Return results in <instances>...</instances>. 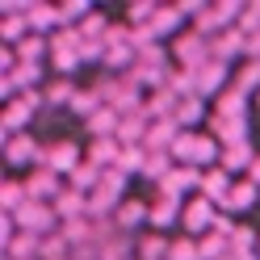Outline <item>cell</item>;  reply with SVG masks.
<instances>
[{"label": "cell", "instance_id": "obj_1", "mask_svg": "<svg viewBox=\"0 0 260 260\" xmlns=\"http://www.w3.org/2000/svg\"><path fill=\"white\" fill-rule=\"evenodd\" d=\"M13 218H17V226H21L25 235H46V231L55 226L59 214H55V206H46V202H34V198H29Z\"/></svg>", "mask_w": 260, "mask_h": 260}, {"label": "cell", "instance_id": "obj_2", "mask_svg": "<svg viewBox=\"0 0 260 260\" xmlns=\"http://www.w3.org/2000/svg\"><path fill=\"white\" fill-rule=\"evenodd\" d=\"M5 155H9V164H21V159H38L42 155V143L34 135H5Z\"/></svg>", "mask_w": 260, "mask_h": 260}, {"label": "cell", "instance_id": "obj_3", "mask_svg": "<svg viewBox=\"0 0 260 260\" xmlns=\"http://www.w3.org/2000/svg\"><path fill=\"white\" fill-rule=\"evenodd\" d=\"M210 222H218V214H214V206H210V198H193V206L185 210V226H189V231H206Z\"/></svg>", "mask_w": 260, "mask_h": 260}, {"label": "cell", "instance_id": "obj_4", "mask_svg": "<svg viewBox=\"0 0 260 260\" xmlns=\"http://www.w3.org/2000/svg\"><path fill=\"white\" fill-rule=\"evenodd\" d=\"M46 168H51V172H76L80 164H76V147H72V143H51V147H46Z\"/></svg>", "mask_w": 260, "mask_h": 260}, {"label": "cell", "instance_id": "obj_5", "mask_svg": "<svg viewBox=\"0 0 260 260\" xmlns=\"http://www.w3.org/2000/svg\"><path fill=\"white\" fill-rule=\"evenodd\" d=\"M55 214H59V218H76V222H80V214H88L84 193H76V189L59 193V198H55Z\"/></svg>", "mask_w": 260, "mask_h": 260}, {"label": "cell", "instance_id": "obj_6", "mask_svg": "<svg viewBox=\"0 0 260 260\" xmlns=\"http://www.w3.org/2000/svg\"><path fill=\"white\" fill-rule=\"evenodd\" d=\"M122 143L118 139H96L92 143V147H88V164H96V168H101V164H113V159H122ZM113 168H118V164H113Z\"/></svg>", "mask_w": 260, "mask_h": 260}, {"label": "cell", "instance_id": "obj_7", "mask_svg": "<svg viewBox=\"0 0 260 260\" xmlns=\"http://www.w3.org/2000/svg\"><path fill=\"white\" fill-rule=\"evenodd\" d=\"M25 189H29V198H34V202H38V198H51V193L59 189V185H55V172H51V168L42 164V172H29ZM55 198H59V193H55Z\"/></svg>", "mask_w": 260, "mask_h": 260}, {"label": "cell", "instance_id": "obj_8", "mask_svg": "<svg viewBox=\"0 0 260 260\" xmlns=\"http://www.w3.org/2000/svg\"><path fill=\"white\" fill-rule=\"evenodd\" d=\"M256 193H260V189H256L252 181H239V189L226 193L222 206H226V210H252V206H256Z\"/></svg>", "mask_w": 260, "mask_h": 260}, {"label": "cell", "instance_id": "obj_9", "mask_svg": "<svg viewBox=\"0 0 260 260\" xmlns=\"http://www.w3.org/2000/svg\"><path fill=\"white\" fill-rule=\"evenodd\" d=\"M25 118H34V109H29L25 105V96H13V101H9V113H5V126H9V135H21V122Z\"/></svg>", "mask_w": 260, "mask_h": 260}, {"label": "cell", "instance_id": "obj_10", "mask_svg": "<svg viewBox=\"0 0 260 260\" xmlns=\"http://www.w3.org/2000/svg\"><path fill=\"white\" fill-rule=\"evenodd\" d=\"M252 159H256V155L248 151V143H243V139H239V143H226V147H222V168H231V172H235L239 164H252Z\"/></svg>", "mask_w": 260, "mask_h": 260}, {"label": "cell", "instance_id": "obj_11", "mask_svg": "<svg viewBox=\"0 0 260 260\" xmlns=\"http://www.w3.org/2000/svg\"><path fill=\"white\" fill-rule=\"evenodd\" d=\"M143 218H151V210L143 206V202H126V206H118V222H122V226H135V222H143Z\"/></svg>", "mask_w": 260, "mask_h": 260}, {"label": "cell", "instance_id": "obj_12", "mask_svg": "<svg viewBox=\"0 0 260 260\" xmlns=\"http://www.w3.org/2000/svg\"><path fill=\"white\" fill-rule=\"evenodd\" d=\"M72 101H76V88L68 80H55V84L46 88V105H72Z\"/></svg>", "mask_w": 260, "mask_h": 260}, {"label": "cell", "instance_id": "obj_13", "mask_svg": "<svg viewBox=\"0 0 260 260\" xmlns=\"http://www.w3.org/2000/svg\"><path fill=\"white\" fill-rule=\"evenodd\" d=\"M159 202H164V206H151V222L155 226H168L176 214H181V206H176V198H159Z\"/></svg>", "mask_w": 260, "mask_h": 260}, {"label": "cell", "instance_id": "obj_14", "mask_svg": "<svg viewBox=\"0 0 260 260\" xmlns=\"http://www.w3.org/2000/svg\"><path fill=\"white\" fill-rule=\"evenodd\" d=\"M42 46H46V42H42L38 34H34V38H25V42L17 46V55H21V63H34V59L42 55Z\"/></svg>", "mask_w": 260, "mask_h": 260}, {"label": "cell", "instance_id": "obj_15", "mask_svg": "<svg viewBox=\"0 0 260 260\" xmlns=\"http://www.w3.org/2000/svg\"><path fill=\"white\" fill-rule=\"evenodd\" d=\"M256 181H260V155L252 159V185H256Z\"/></svg>", "mask_w": 260, "mask_h": 260}]
</instances>
